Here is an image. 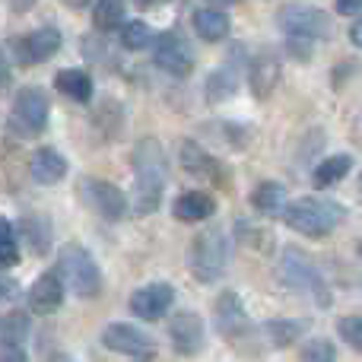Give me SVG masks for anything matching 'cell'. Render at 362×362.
I'll return each mask as SVG.
<instances>
[{"mask_svg": "<svg viewBox=\"0 0 362 362\" xmlns=\"http://www.w3.org/2000/svg\"><path fill=\"white\" fill-rule=\"evenodd\" d=\"M57 274H61L64 286H67L74 296H80V299H95V296L102 293L99 264H95L93 255L76 242H70L61 248V255H57Z\"/></svg>", "mask_w": 362, "mask_h": 362, "instance_id": "5", "label": "cell"}, {"mask_svg": "<svg viewBox=\"0 0 362 362\" xmlns=\"http://www.w3.org/2000/svg\"><path fill=\"white\" fill-rule=\"evenodd\" d=\"M346 219V210L331 197H302L293 200L283 213V223L308 238H325Z\"/></svg>", "mask_w": 362, "mask_h": 362, "instance_id": "3", "label": "cell"}, {"mask_svg": "<svg viewBox=\"0 0 362 362\" xmlns=\"http://www.w3.org/2000/svg\"><path fill=\"white\" fill-rule=\"evenodd\" d=\"M276 83H280V61H276L274 54H257L248 61V86L251 93L257 95V99H267L270 93L276 89Z\"/></svg>", "mask_w": 362, "mask_h": 362, "instance_id": "19", "label": "cell"}, {"mask_svg": "<svg viewBox=\"0 0 362 362\" xmlns=\"http://www.w3.org/2000/svg\"><path fill=\"white\" fill-rule=\"evenodd\" d=\"M232 257V238L219 226H206L191 238L187 248V267L197 283H216L226 274Z\"/></svg>", "mask_w": 362, "mask_h": 362, "instance_id": "2", "label": "cell"}, {"mask_svg": "<svg viewBox=\"0 0 362 362\" xmlns=\"http://www.w3.org/2000/svg\"><path fill=\"white\" fill-rule=\"evenodd\" d=\"M124 0H95L93 6V25L99 32H112V29H124Z\"/></svg>", "mask_w": 362, "mask_h": 362, "instance_id": "26", "label": "cell"}, {"mask_svg": "<svg viewBox=\"0 0 362 362\" xmlns=\"http://www.w3.org/2000/svg\"><path fill=\"white\" fill-rule=\"evenodd\" d=\"M0 362H29V356H25V346L0 344Z\"/></svg>", "mask_w": 362, "mask_h": 362, "instance_id": "34", "label": "cell"}, {"mask_svg": "<svg viewBox=\"0 0 362 362\" xmlns=\"http://www.w3.org/2000/svg\"><path fill=\"white\" fill-rule=\"evenodd\" d=\"M51 362H70L67 356H54V359H51Z\"/></svg>", "mask_w": 362, "mask_h": 362, "instance_id": "41", "label": "cell"}, {"mask_svg": "<svg viewBox=\"0 0 362 362\" xmlns=\"http://www.w3.org/2000/svg\"><path fill=\"white\" fill-rule=\"evenodd\" d=\"M10 6H13L16 13H29L32 6H35V0H10Z\"/></svg>", "mask_w": 362, "mask_h": 362, "instance_id": "37", "label": "cell"}, {"mask_svg": "<svg viewBox=\"0 0 362 362\" xmlns=\"http://www.w3.org/2000/svg\"><path fill=\"white\" fill-rule=\"evenodd\" d=\"M102 346L118 356L131 359V362H153L156 359V340L150 334H144L140 327L124 325V321H115L102 331Z\"/></svg>", "mask_w": 362, "mask_h": 362, "instance_id": "7", "label": "cell"}, {"mask_svg": "<svg viewBox=\"0 0 362 362\" xmlns=\"http://www.w3.org/2000/svg\"><path fill=\"white\" fill-rule=\"evenodd\" d=\"M232 23L223 10H194V32L204 42H223L229 35Z\"/></svg>", "mask_w": 362, "mask_h": 362, "instance_id": "23", "label": "cell"}, {"mask_svg": "<svg viewBox=\"0 0 362 362\" xmlns=\"http://www.w3.org/2000/svg\"><path fill=\"white\" fill-rule=\"evenodd\" d=\"M213 325H216L219 337H226V340H238L242 334L251 331L248 312H245V305H242V299H238V293L226 289V293L219 296L216 305H213Z\"/></svg>", "mask_w": 362, "mask_h": 362, "instance_id": "13", "label": "cell"}, {"mask_svg": "<svg viewBox=\"0 0 362 362\" xmlns=\"http://www.w3.org/2000/svg\"><path fill=\"white\" fill-rule=\"evenodd\" d=\"M32 331V321L25 312H6L0 321V344H13V346H25V337Z\"/></svg>", "mask_w": 362, "mask_h": 362, "instance_id": "27", "label": "cell"}, {"mask_svg": "<svg viewBox=\"0 0 362 362\" xmlns=\"http://www.w3.org/2000/svg\"><path fill=\"white\" fill-rule=\"evenodd\" d=\"M80 194L89 206H93L99 216H105L108 223H118L124 219L127 213V197L118 185L112 181H102V178H83L80 181Z\"/></svg>", "mask_w": 362, "mask_h": 362, "instance_id": "11", "label": "cell"}, {"mask_svg": "<svg viewBox=\"0 0 362 362\" xmlns=\"http://www.w3.org/2000/svg\"><path fill=\"white\" fill-rule=\"evenodd\" d=\"M134 4H137V6H140V10H150V6H153V4H156V0H134Z\"/></svg>", "mask_w": 362, "mask_h": 362, "instance_id": "39", "label": "cell"}, {"mask_svg": "<svg viewBox=\"0 0 362 362\" xmlns=\"http://www.w3.org/2000/svg\"><path fill=\"white\" fill-rule=\"evenodd\" d=\"M181 169L194 178H210V181H216V185L226 181L223 165H219L200 144H194V140H185V144H181Z\"/></svg>", "mask_w": 362, "mask_h": 362, "instance_id": "17", "label": "cell"}, {"mask_svg": "<svg viewBox=\"0 0 362 362\" xmlns=\"http://www.w3.org/2000/svg\"><path fill=\"white\" fill-rule=\"evenodd\" d=\"M29 175L35 185H45V187L57 185V181L67 178V159L57 150H51V146H42V150H35L29 159Z\"/></svg>", "mask_w": 362, "mask_h": 362, "instance_id": "18", "label": "cell"}, {"mask_svg": "<svg viewBox=\"0 0 362 362\" xmlns=\"http://www.w3.org/2000/svg\"><path fill=\"white\" fill-rule=\"evenodd\" d=\"M0 264L6 270L19 264V238H16V226L10 219H0Z\"/></svg>", "mask_w": 362, "mask_h": 362, "instance_id": "30", "label": "cell"}, {"mask_svg": "<svg viewBox=\"0 0 362 362\" xmlns=\"http://www.w3.org/2000/svg\"><path fill=\"white\" fill-rule=\"evenodd\" d=\"M305 327H308V321H299V318H274L264 325V334H267L270 346L283 350V346H293L305 334Z\"/></svg>", "mask_w": 362, "mask_h": 362, "instance_id": "24", "label": "cell"}, {"mask_svg": "<svg viewBox=\"0 0 362 362\" xmlns=\"http://www.w3.org/2000/svg\"><path fill=\"white\" fill-rule=\"evenodd\" d=\"M350 169H353V159L346 156V153H340V156H327V159H321V163L315 165L312 185L318 187V191H325V187H334L337 181H344L346 175H350Z\"/></svg>", "mask_w": 362, "mask_h": 362, "instance_id": "22", "label": "cell"}, {"mask_svg": "<svg viewBox=\"0 0 362 362\" xmlns=\"http://www.w3.org/2000/svg\"><path fill=\"white\" fill-rule=\"evenodd\" d=\"M61 42L64 38L54 25H42V29L29 32V35H23V38H13L10 51H13V57H16L19 67H32V64L51 61V57L61 51Z\"/></svg>", "mask_w": 362, "mask_h": 362, "instance_id": "10", "label": "cell"}, {"mask_svg": "<svg viewBox=\"0 0 362 362\" xmlns=\"http://www.w3.org/2000/svg\"><path fill=\"white\" fill-rule=\"evenodd\" d=\"M276 25L286 32L289 38H331L334 25L331 16L318 6H305V4H286L280 13H276Z\"/></svg>", "mask_w": 362, "mask_h": 362, "instance_id": "6", "label": "cell"}, {"mask_svg": "<svg viewBox=\"0 0 362 362\" xmlns=\"http://www.w3.org/2000/svg\"><path fill=\"white\" fill-rule=\"evenodd\" d=\"M280 276H283V283H286L289 289H296V293H302V296H312L318 308H331L334 296H331V289H327L325 276H321L318 264H315L305 251L293 248V245H289V248H283V255H280Z\"/></svg>", "mask_w": 362, "mask_h": 362, "instance_id": "4", "label": "cell"}, {"mask_svg": "<svg viewBox=\"0 0 362 362\" xmlns=\"http://www.w3.org/2000/svg\"><path fill=\"white\" fill-rule=\"evenodd\" d=\"M242 67H248V64H245V51L235 45L229 61H223L210 76H206V99H210L213 105H219V102L232 99V95L238 93V83H242Z\"/></svg>", "mask_w": 362, "mask_h": 362, "instance_id": "12", "label": "cell"}, {"mask_svg": "<svg viewBox=\"0 0 362 362\" xmlns=\"http://www.w3.org/2000/svg\"><path fill=\"white\" fill-rule=\"evenodd\" d=\"M169 340L175 346L178 356H197L206 344V331L204 321H200L197 312H175V318L169 321Z\"/></svg>", "mask_w": 362, "mask_h": 362, "instance_id": "14", "label": "cell"}, {"mask_svg": "<svg viewBox=\"0 0 362 362\" xmlns=\"http://www.w3.org/2000/svg\"><path fill=\"white\" fill-rule=\"evenodd\" d=\"M23 235H25V242L32 245L35 255H45V251L51 248V223L45 216H35V213L23 216Z\"/></svg>", "mask_w": 362, "mask_h": 362, "instance_id": "28", "label": "cell"}, {"mask_svg": "<svg viewBox=\"0 0 362 362\" xmlns=\"http://www.w3.org/2000/svg\"><path fill=\"white\" fill-rule=\"evenodd\" d=\"M165 185H169V159L163 144L153 137L140 140L134 150V213L137 216L156 213Z\"/></svg>", "mask_w": 362, "mask_h": 362, "instance_id": "1", "label": "cell"}, {"mask_svg": "<svg viewBox=\"0 0 362 362\" xmlns=\"http://www.w3.org/2000/svg\"><path fill=\"white\" fill-rule=\"evenodd\" d=\"M172 302H175V289L169 283H146V286L134 289L131 296V312L140 321H159L169 315Z\"/></svg>", "mask_w": 362, "mask_h": 362, "instance_id": "15", "label": "cell"}, {"mask_svg": "<svg viewBox=\"0 0 362 362\" xmlns=\"http://www.w3.org/2000/svg\"><path fill=\"white\" fill-rule=\"evenodd\" d=\"M64 4H67V6H74V10H83V6H89V4L95 6V0H64Z\"/></svg>", "mask_w": 362, "mask_h": 362, "instance_id": "38", "label": "cell"}, {"mask_svg": "<svg viewBox=\"0 0 362 362\" xmlns=\"http://www.w3.org/2000/svg\"><path fill=\"white\" fill-rule=\"evenodd\" d=\"M156 32L150 29L146 23H140V19H134V23H127L124 29H121V48L124 51H144L150 48V45H156Z\"/></svg>", "mask_w": 362, "mask_h": 362, "instance_id": "29", "label": "cell"}, {"mask_svg": "<svg viewBox=\"0 0 362 362\" xmlns=\"http://www.w3.org/2000/svg\"><path fill=\"white\" fill-rule=\"evenodd\" d=\"M299 362H337V350L327 337H312L302 344Z\"/></svg>", "mask_w": 362, "mask_h": 362, "instance_id": "31", "label": "cell"}, {"mask_svg": "<svg viewBox=\"0 0 362 362\" xmlns=\"http://www.w3.org/2000/svg\"><path fill=\"white\" fill-rule=\"evenodd\" d=\"M153 64L169 76H187L194 70V51L191 42L178 29H169L153 45Z\"/></svg>", "mask_w": 362, "mask_h": 362, "instance_id": "9", "label": "cell"}, {"mask_svg": "<svg viewBox=\"0 0 362 362\" xmlns=\"http://www.w3.org/2000/svg\"><path fill=\"white\" fill-rule=\"evenodd\" d=\"M64 293H67V286H64L61 274H57V270H48V274H42L29 286V296H25V299H29V308L35 315H54L64 302Z\"/></svg>", "mask_w": 362, "mask_h": 362, "instance_id": "16", "label": "cell"}, {"mask_svg": "<svg viewBox=\"0 0 362 362\" xmlns=\"http://www.w3.org/2000/svg\"><path fill=\"white\" fill-rule=\"evenodd\" d=\"M216 213V200L204 191H185L175 200V216L181 223H200V219H210Z\"/></svg>", "mask_w": 362, "mask_h": 362, "instance_id": "20", "label": "cell"}, {"mask_svg": "<svg viewBox=\"0 0 362 362\" xmlns=\"http://www.w3.org/2000/svg\"><path fill=\"white\" fill-rule=\"evenodd\" d=\"M337 13L340 16H356V13H362V0H337Z\"/></svg>", "mask_w": 362, "mask_h": 362, "instance_id": "35", "label": "cell"}, {"mask_svg": "<svg viewBox=\"0 0 362 362\" xmlns=\"http://www.w3.org/2000/svg\"><path fill=\"white\" fill-rule=\"evenodd\" d=\"M54 89L64 93L74 102H89L93 99V80H89L86 70H61L54 76Z\"/></svg>", "mask_w": 362, "mask_h": 362, "instance_id": "25", "label": "cell"}, {"mask_svg": "<svg viewBox=\"0 0 362 362\" xmlns=\"http://www.w3.org/2000/svg\"><path fill=\"white\" fill-rule=\"evenodd\" d=\"M286 51L296 61H312V42L308 38H286Z\"/></svg>", "mask_w": 362, "mask_h": 362, "instance_id": "33", "label": "cell"}, {"mask_svg": "<svg viewBox=\"0 0 362 362\" xmlns=\"http://www.w3.org/2000/svg\"><path fill=\"white\" fill-rule=\"evenodd\" d=\"M210 4H216V6H232V4H238V0H210Z\"/></svg>", "mask_w": 362, "mask_h": 362, "instance_id": "40", "label": "cell"}, {"mask_svg": "<svg viewBox=\"0 0 362 362\" xmlns=\"http://www.w3.org/2000/svg\"><path fill=\"white\" fill-rule=\"evenodd\" d=\"M350 42L356 45V48H362V16H359L356 23L350 25Z\"/></svg>", "mask_w": 362, "mask_h": 362, "instance_id": "36", "label": "cell"}, {"mask_svg": "<svg viewBox=\"0 0 362 362\" xmlns=\"http://www.w3.org/2000/svg\"><path fill=\"white\" fill-rule=\"evenodd\" d=\"M251 204H255V210H261L264 216H283L286 213V187L276 185V181H261V185L255 187V194H251Z\"/></svg>", "mask_w": 362, "mask_h": 362, "instance_id": "21", "label": "cell"}, {"mask_svg": "<svg viewBox=\"0 0 362 362\" xmlns=\"http://www.w3.org/2000/svg\"><path fill=\"white\" fill-rule=\"evenodd\" d=\"M359 257H362V242H359Z\"/></svg>", "mask_w": 362, "mask_h": 362, "instance_id": "42", "label": "cell"}, {"mask_svg": "<svg viewBox=\"0 0 362 362\" xmlns=\"http://www.w3.org/2000/svg\"><path fill=\"white\" fill-rule=\"evenodd\" d=\"M337 334L344 337V344H350L353 350L362 353V315H346V318H340Z\"/></svg>", "mask_w": 362, "mask_h": 362, "instance_id": "32", "label": "cell"}, {"mask_svg": "<svg viewBox=\"0 0 362 362\" xmlns=\"http://www.w3.org/2000/svg\"><path fill=\"white\" fill-rule=\"evenodd\" d=\"M48 95L42 86H23L13 99V127L23 137H42L48 127Z\"/></svg>", "mask_w": 362, "mask_h": 362, "instance_id": "8", "label": "cell"}, {"mask_svg": "<svg viewBox=\"0 0 362 362\" xmlns=\"http://www.w3.org/2000/svg\"><path fill=\"white\" fill-rule=\"evenodd\" d=\"M359 187H362V181H359Z\"/></svg>", "mask_w": 362, "mask_h": 362, "instance_id": "43", "label": "cell"}]
</instances>
